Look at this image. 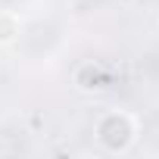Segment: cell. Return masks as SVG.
Returning <instances> with one entry per match:
<instances>
[{
	"label": "cell",
	"instance_id": "1",
	"mask_svg": "<svg viewBox=\"0 0 159 159\" xmlns=\"http://www.w3.org/2000/svg\"><path fill=\"white\" fill-rule=\"evenodd\" d=\"M134 134H137V122L128 112L109 109L97 119V140L106 153H125L134 143Z\"/></svg>",
	"mask_w": 159,
	"mask_h": 159
},
{
	"label": "cell",
	"instance_id": "2",
	"mask_svg": "<svg viewBox=\"0 0 159 159\" xmlns=\"http://www.w3.org/2000/svg\"><path fill=\"white\" fill-rule=\"evenodd\" d=\"M75 84L81 88V91H100V88L106 84V75H103V69H100V66L84 62L81 69H78V75H75Z\"/></svg>",
	"mask_w": 159,
	"mask_h": 159
},
{
	"label": "cell",
	"instance_id": "3",
	"mask_svg": "<svg viewBox=\"0 0 159 159\" xmlns=\"http://www.w3.org/2000/svg\"><path fill=\"white\" fill-rule=\"evenodd\" d=\"M19 28H22V22H19V16H16V13L0 10V47L13 44V41L19 38Z\"/></svg>",
	"mask_w": 159,
	"mask_h": 159
},
{
	"label": "cell",
	"instance_id": "4",
	"mask_svg": "<svg viewBox=\"0 0 159 159\" xmlns=\"http://www.w3.org/2000/svg\"><path fill=\"white\" fill-rule=\"evenodd\" d=\"M119 3H125V7H128V3H134V0H119Z\"/></svg>",
	"mask_w": 159,
	"mask_h": 159
},
{
	"label": "cell",
	"instance_id": "5",
	"mask_svg": "<svg viewBox=\"0 0 159 159\" xmlns=\"http://www.w3.org/2000/svg\"><path fill=\"white\" fill-rule=\"evenodd\" d=\"M3 150H7V147H3V143H0V153H3Z\"/></svg>",
	"mask_w": 159,
	"mask_h": 159
}]
</instances>
